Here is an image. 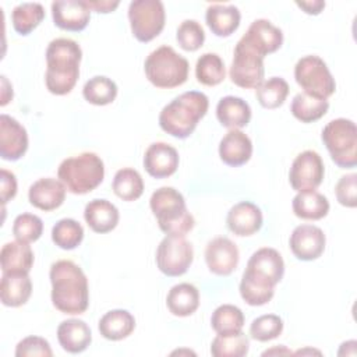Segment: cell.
<instances>
[{
	"label": "cell",
	"mask_w": 357,
	"mask_h": 357,
	"mask_svg": "<svg viewBox=\"0 0 357 357\" xmlns=\"http://www.w3.org/2000/svg\"><path fill=\"white\" fill-rule=\"evenodd\" d=\"M52 303L68 315L84 314L89 305V287L84 271L70 259H60L50 266Z\"/></svg>",
	"instance_id": "cell-1"
},
{
	"label": "cell",
	"mask_w": 357,
	"mask_h": 357,
	"mask_svg": "<svg viewBox=\"0 0 357 357\" xmlns=\"http://www.w3.org/2000/svg\"><path fill=\"white\" fill-rule=\"evenodd\" d=\"M82 50L70 38H56L46 49V88L53 95L70 93L79 77V61Z\"/></svg>",
	"instance_id": "cell-2"
},
{
	"label": "cell",
	"mask_w": 357,
	"mask_h": 357,
	"mask_svg": "<svg viewBox=\"0 0 357 357\" xmlns=\"http://www.w3.org/2000/svg\"><path fill=\"white\" fill-rule=\"evenodd\" d=\"M208 107L209 99L204 92H183L160 110L159 126L169 135L184 139L194 132Z\"/></svg>",
	"instance_id": "cell-3"
},
{
	"label": "cell",
	"mask_w": 357,
	"mask_h": 357,
	"mask_svg": "<svg viewBox=\"0 0 357 357\" xmlns=\"http://www.w3.org/2000/svg\"><path fill=\"white\" fill-rule=\"evenodd\" d=\"M149 206L159 229L172 236H185L195 226L183 194L173 187H160L152 192Z\"/></svg>",
	"instance_id": "cell-4"
},
{
	"label": "cell",
	"mask_w": 357,
	"mask_h": 357,
	"mask_svg": "<svg viewBox=\"0 0 357 357\" xmlns=\"http://www.w3.org/2000/svg\"><path fill=\"white\" fill-rule=\"evenodd\" d=\"M57 177L67 191L77 195L88 194L103 181L105 165L96 153L82 152L64 159L57 169Z\"/></svg>",
	"instance_id": "cell-5"
},
{
	"label": "cell",
	"mask_w": 357,
	"mask_h": 357,
	"mask_svg": "<svg viewBox=\"0 0 357 357\" xmlns=\"http://www.w3.org/2000/svg\"><path fill=\"white\" fill-rule=\"evenodd\" d=\"M148 81L162 89L183 85L188 78L190 64L172 46L163 45L149 53L144 63Z\"/></svg>",
	"instance_id": "cell-6"
},
{
	"label": "cell",
	"mask_w": 357,
	"mask_h": 357,
	"mask_svg": "<svg viewBox=\"0 0 357 357\" xmlns=\"http://www.w3.org/2000/svg\"><path fill=\"white\" fill-rule=\"evenodd\" d=\"M321 138L337 167L357 166V127L353 120L343 117L331 120L324 127Z\"/></svg>",
	"instance_id": "cell-7"
},
{
	"label": "cell",
	"mask_w": 357,
	"mask_h": 357,
	"mask_svg": "<svg viewBox=\"0 0 357 357\" xmlns=\"http://www.w3.org/2000/svg\"><path fill=\"white\" fill-rule=\"evenodd\" d=\"M294 78L307 95L318 99H328L336 89L335 78L326 63L315 54L304 56L296 63Z\"/></svg>",
	"instance_id": "cell-8"
},
{
	"label": "cell",
	"mask_w": 357,
	"mask_h": 357,
	"mask_svg": "<svg viewBox=\"0 0 357 357\" xmlns=\"http://www.w3.org/2000/svg\"><path fill=\"white\" fill-rule=\"evenodd\" d=\"M128 21L137 40L151 42L165 28V6L160 0H134L128 6Z\"/></svg>",
	"instance_id": "cell-9"
},
{
	"label": "cell",
	"mask_w": 357,
	"mask_h": 357,
	"mask_svg": "<svg viewBox=\"0 0 357 357\" xmlns=\"http://www.w3.org/2000/svg\"><path fill=\"white\" fill-rule=\"evenodd\" d=\"M229 75L234 85L244 89L258 88L264 82V57L250 47L241 38L234 47Z\"/></svg>",
	"instance_id": "cell-10"
},
{
	"label": "cell",
	"mask_w": 357,
	"mask_h": 357,
	"mask_svg": "<svg viewBox=\"0 0 357 357\" xmlns=\"http://www.w3.org/2000/svg\"><path fill=\"white\" fill-rule=\"evenodd\" d=\"M194 259L192 244L184 236L167 234L158 245V269L170 278L184 275Z\"/></svg>",
	"instance_id": "cell-11"
},
{
	"label": "cell",
	"mask_w": 357,
	"mask_h": 357,
	"mask_svg": "<svg viewBox=\"0 0 357 357\" xmlns=\"http://www.w3.org/2000/svg\"><path fill=\"white\" fill-rule=\"evenodd\" d=\"M325 176V166L318 152L307 149L296 156L289 172V181L297 192L317 190Z\"/></svg>",
	"instance_id": "cell-12"
},
{
	"label": "cell",
	"mask_w": 357,
	"mask_h": 357,
	"mask_svg": "<svg viewBox=\"0 0 357 357\" xmlns=\"http://www.w3.org/2000/svg\"><path fill=\"white\" fill-rule=\"evenodd\" d=\"M244 273L271 286H276L284 275V262L279 251L271 247H262L250 257Z\"/></svg>",
	"instance_id": "cell-13"
},
{
	"label": "cell",
	"mask_w": 357,
	"mask_h": 357,
	"mask_svg": "<svg viewBox=\"0 0 357 357\" xmlns=\"http://www.w3.org/2000/svg\"><path fill=\"white\" fill-rule=\"evenodd\" d=\"M326 237L318 226L314 225H300L297 226L289 240L290 250L293 255L300 261H314L318 259L325 251Z\"/></svg>",
	"instance_id": "cell-14"
},
{
	"label": "cell",
	"mask_w": 357,
	"mask_h": 357,
	"mask_svg": "<svg viewBox=\"0 0 357 357\" xmlns=\"http://www.w3.org/2000/svg\"><path fill=\"white\" fill-rule=\"evenodd\" d=\"M237 245L227 237H215L206 244L205 262L208 269L218 276H229L238 265Z\"/></svg>",
	"instance_id": "cell-15"
},
{
	"label": "cell",
	"mask_w": 357,
	"mask_h": 357,
	"mask_svg": "<svg viewBox=\"0 0 357 357\" xmlns=\"http://www.w3.org/2000/svg\"><path fill=\"white\" fill-rule=\"evenodd\" d=\"M28 149V134L22 124L8 114L0 116V156L4 160H18Z\"/></svg>",
	"instance_id": "cell-16"
},
{
	"label": "cell",
	"mask_w": 357,
	"mask_h": 357,
	"mask_svg": "<svg viewBox=\"0 0 357 357\" xmlns=\"http://www.w3.org/2000/svg\"><path fill=\"white\" fill-rule=\"evenodd\" d=\"M241 39L258 54L265 57L269 53H275L282 46L283 32L269 20L259 18L251 22Z\"/></svg>",
	"instance_id": "cell-17"
},
{
	"label": "cell",
	"mask_w": 357,
	"mask_h": 357,
	"mask_svg": "<svg viewBox=\"0 0 357 357\" xmlns=\"http://www.w3.org/2000/svg\"><path fill=\"white\" fill-rule=\"evenodd\" d=\"M52 18L57 28L70 32H81L91 20V10L85 0H59L52 3Z\"/></svg>",
	"instance_id": "cell-18"
},
{
	"label": "cell",
	"mask_w": 357,
	"mask_h": 357,
	"mask_svg": "<svg viewBox=\"0 0 357 357\" xmlns=\"http://www.w3.org/2000/svg\"><path fill=\"white\" fill-rule=\"evenodd\" d=\"M178 162V152L166 142L151 144L144 155V169L155 178H166L174 174Z\"/></svg>",
	"instance_id": "cell-19"
},
{
	"label": "cell",
	"mask_w": 357,
	"mask_h": 357,
	"mask_svg": "<svg viewBox=\"0 0 357 357\" xmlns=\"http://www.w3.org/2000/svg\"><path fill=\"white\" fill-rule=\"evenodd\" d=\"M262 222L261 209L250 201H241L231 206L226 218L229 230L238 237L255 234L262 227Z\"/></svg>",
	"instance_id": "cell-20"
},
{
	"label": "cell",
	"mask_w": 357,
	"mask_h": 357,
	"mask_svg": "<svg viewBox=\"0 0 357 357\" xmlns=\"http://www.w3.org/2000/svg\"><path fill=\"white\" fill-rule=\"evenodd\" d=\"M66 185L56 178L45 177L36 180L28 191L29 204L35 208L50 212L61 206L66 199Z\"/></svg>",
	"instance_id": "cell-21"
},
{
	"label": "cell",
	"mask_w": 357,
	"mask_h": 357,
	"mask_svg": "<svg viewBox=\"0 0 357 357\" xmlns=\"http://www.w3.org/2000/svg\"><path fill=\"white\" fill-rule=\"evenodd\" d=\"M252 155V142L241 130H229L219 142L222 162L231 167L245 165Z\"/></svg>",
	"instance_id": "cell-22"
},
{
	"label": "cell",
	"mask_w": 357,
	"mask_h": 357,
	"mask_svg": "<svg viewBox=\"0 0 357 357\" xmlns=\"http://www.w3.org/2000/svg\"><path fill=\"white\" fill-rule=\"evenodd\" d=\"M57 340L67 353H82L92 342L91 328L82 319H66L57 326Z\"/></svg>",
	"instance_id": "cell-23"
},
{
	"label": "cell",
	"mask_w": 357,
	"mask_h": 357,
	"mask_svg": "<svg viewBox=\"0 0 357 357\" xmlns=\"http://www.w3.org/2000/svg\"><path fill=\"white\" fill-rule=\"evenodd\" d=\"M1 272L7 275H28L33 265V251L28 243L10 241L0 251Z\"/></svg>",
	"instance_id": "cell-24"
},
{
	"label": "cell",
	"mask_w": 357,
	"mask_h": 357,
	"mask_svg": "<svg viewBox=\"0 0 357 357\" xmlns=\"http://www.w3.org/2000/svg\"><path fill=\"white\" fill-rule=\"evenodd\" d=\"M84 219L92 231L103 234L117 226L120 215L119 209L110 201L96 198L85 205Z\"/></svg>",
	"instance_id": "cell-25"
},
{
	"label": "cell",
	"mask_w": 357,
	"mask_h": 357,
	"mask_svg": "<svg viewBox=\"0 0 357 357\" xmlns=\"http://www.w3.org/2000/svg\"><path fill=\"white\" fill-rule=\"evenodd\" d=\"M205 21L212 33L220 38L230 36L237 31L241 14L234 4H209L205 13Z\"/></svg>",
	"instance_id": "cell-26"
},
{
	"label": "cell",
	"mask_w": 357,
	"mask_h": 357,
	"mask_svg": "<svg viewBox=\"0 0 357 357\" xmlns=\"http://www.w3.org/2000/svg\"><path fill=\"white\" fill-rule=\"evenodd\" d=\"M216 117L219 123L229 130H240L251 120L250 105L238 96H225L216 105Z\"/></svg>",
	"instance_id": "cell-27"
},
{
	"label": "cell",
	"mask_w": 357,
	"mask_h": 357,
	"mask_svg": "<svg viewBox=\"0 0 357 357\" xmlns=\"http://www.w3.org/2000/svg\"><path fill=\"white\" fill-rule=\"evenodd\" d=\"M98 329L107 340H123L134 332L135 318L127 310H112L99 319Z\"/></svg>",
	"instance_id": "cell-28"
},
{
	"label": "cell",
	"mask_w": 357,
	"mask_h": 357,
	"mask_svg": "<svg viewBox=\"0 0 357 357\" xmlns=\"http://www.w3.org/2000/svg\"><path fill=\"white\" fill-rule=\"evenodd\" d=\"M32 294V282L28 275L3 273L0 282V300L6 307H21Z\"/></svg>",
	"instance_id": "cell-29"
},
{
	"label": "cell",
	"mask_w": 357,
	"mask_h": 357,
	"mask_svg": "<svg viewBox=\"0 0 357 357\" xmlns=\"http://www.w3.org/2000/svg\"><path fill=\"white\" fill-rule=\"evenodd\" d=\"M291 206L294 215L305 220H319L329 212L328 198L315 190L297 192L293 198Z\"/></svg>",
	"instance_id": "cell-30"
},
{
	"label": "cell",
	"mask_w": 357,
	"mask_h": 357,
	"mask_svg": "<svg viewBox=\"0 0 357 357\" xmlns=\"http://www.w3.org/2000/svg\"><path fill=\"white\" fill-rule=\"evenodd\" d=\"M166 305L176 317H190L199 307V291L191 283H178L169 290Z\"/></svg>",
	"instance_id": "cell-31"
},
{
	"label": "cell",
	"mask_w": 357,
	"mask_h": 357,
	"mask_svg": "<svg viewBox=\"0 0 357 357\" xmlns=\"http://www.w3.org/2000/svg\"><path fill=\"white\" fill-rule=\"evenodd\" d=\"M329 102L326 99H318L305 92L297 93L290 105L291 114L301 123H312L326 114Z\"/></svg>",
	"instance_id": "cell-32"
},
{
	"label": "cell",
	"mask_w": 357,
	"mask_h": 357,
	"mask_svg": "<svg viewBox=\"0 0 357 357\" xmlns=\"http://www.w3.org/2000/svg\"><path fill=\"white\" fill-rule=\"evenodd\" d=\"M211 325L218 335H234L244 326V314L233 304H222L212 312Z\"/></svg>",
	"instance_id": "cell-33"
},
{
	"label": "cell",
	"mask_w": 357,
	"mask_h": 357,
	"mask_svg": "<svg viewBox=\"0 0 357 357\" xmlns=\"http://www.w3.org/2000/svg\"><path fill=\"white\" fill-rule=\"evenodd\" d=\"M112 188L113 192L123 201H135L144 192V180L135 169L123 167L116 172Z\"/></svg>",
	"instance_id": "cell-34"
},
{
	"label": "cell",
	"mask_w": 357,
	"mask_h": 357,
	"mask_svg": "<svg viewBox=\"0 0 357 357\" xmlns=\"http://www.w3.org/2000/svg\"><path fill=\"white\" fill-rule=\"evenodd\" d=\"M45 18V8L40 3H21L11 13V22L17 33L29 35Z\"/></svg>",
	"instance_id": "cell-35"
},
{
	"label": "cell",
	"mask_w": 357,
	"mask_h": 357,
	"mask_svg": "<svg viewBox=\"0 0 357 357\" xmlns=\"http://www.w3.org/2000/svg\"><path fill=\"white\" fill-rule=\"evenodd\" d=\"M226 77L225 63L216 53H204L195 64V78L205 86H216Z\"/></svg>",
	"instance_id": "cell-36"
},
{
	"label": "cell",
	"mask_w": 357,
	"mask_h": 357,
	"mask_svg": "<svg viewBox=\"0 0 357 357\" xmlns=\"http://www.w3.org/2000/svg\"><path fill=\"white\" fill-rule=\"evenodd\" d=\"M82 95L86 102L95 106H105L112 103L117 96V85L113 79L103 77V75H95L89 78L84 88Z\"/></svg>",
	"instance_id": "cell-37"
},
{
	"label": "cell",
	"mask_w": 357,
	"mask_h": 357,
	"mask_svg": "<svg viewBox=\"0 0 357 357\" xmlns=\"http://www.w3.org/2000/svg\"><path fill=\"white\" fill-rule=\"evenodd\" d=\"M255 95L262 107L278 109L289 95V84L280 77H272L255 88Z\"/></svg>",
	"instance_id": "cell-38"
},
{
	"label": "cell",
	"mask_w": 357,
	"mask_h": 357,
	"mask_svg": "<svg viewBox=\"0 0 357 357\" xmlns=\"http://www.w3.org/2000/svg\"><path fill=\"white\" fill-rule=\"evenodd\" d=\"M238 290H240L241 298L248 305H254V307L268 304L275 294V286L261 282L247 273H243Z\"/></svg>",
	"instance_id": "cell-39"
},
{
	"label": "cell",
	"mask_w": 357,
	"mask_h": 357,
	"mask_svg": "<svg viewBox=\"0 0 357 357\" xmlns=\"http://www.w3.org/2000/svg\"><path fill=\"white\" fill-rule=\"evenodd\" d=\"M84 238V229L79 222L64 218L60 219L52 229V240L61 250L77 248Z\"/></svg>",
	"instance_id": "cell-40"
},
{
	"label": "cell",
	"mask_w": 357,
	"mask_h": 357,
	"mask_svg": "<svg viewBox=\"0 0 357 357\" xmlns=\"http://www.w3.org/2000/svg\"><path fill=\"white\" fill-rule=\"evenodd\" d=\"M250 339L245 333L218 335L211 344V354L213 357H243L248 353Z\"/></svg>",
	"instance_id": "cell-41"
},
{
	"label": "cell",
	"mask_w": 357,
	"mask_h": 357,
	"mask_svg": "<svg viewBox=\"0 0 357 357\" xmlns=\"http://www.w3.org/2000/svg\"><path fill=\"white\" fill-rule=\"evenodd\" d=\"M283 332V319L276 314H265L255 318L250 325V336L258 342H269Z\"/></svg>",
	"instance_id": "cell-42"
},
{
	"label": "cell",
	"mask_w": 357,
	"mask_h": 357,
	"mask_svg": "<svg viewBox=\"0 0 357 357\" xmlns=\"http://www.w3.org/2000/svg\"><path fill=\"white\" fill-rule=\"evenodd\" d=\"M43 233V222L33 213H21L14 219L13 234L18 241L32 243L36 241Z\"/></svg>",
	"instance_id": "cell-43"
},
{
	"label": "cell",
	"mask_w": 357,
	"mask_h": 357,
	"mask_svg": "<svg viewBox=\"0 0 357 357\" xmlns=\"http://www.w3.org/2000/svg\"><path fill=\"white\" fill-rule=\"evenodd\" d=\"M176 39L180 47L185 52H195L204 45L205 32L198 21L185 20L178 25Z\"/></svg>",
	"instance_id": "cell-44"
},
{
	"label": "cell",
	"mask_w": 357,
	"mask_h": 357,
	"mask_svg": "<svg viewBox=\"0 0 357 357\" xmlns=\"http://www.w3.org/2000/svg\"><path fill=\"white\" fill-rule=\"evenodd\" d=\"M17 357H52L53 351L49 342L40 336H26L18 342L15 347Z\"/></svg>",
	"instance_id": "cell-45"
},
{
	"label": "cell",
	"mask_w": 357,
	"mask_h": 357,
	"mask_svg": "<svg viewBox=\"0 0 357 357\" xmlns=\"http://www.w3.org/2000/svg\"><path fill=\"white\" fill-rule=\"evenodd\" d=\"M336 199L346 208H356L357 205V174L350 173L342 176L335 187Z\"/></svg>",
	"instance_id": "cell-46"
},
{
	"label": "cell",
	"mask_w": 357,
	"mask_h": 357,
	"mask_svg": "<svg viewBox=\"0 0 357 357\" xmlns=\"http://www.w3.org/2000/svg\"><path fill=\"white\" fill-rule=\"evenodd\" d=\"M1 204L6 205L17 194L15 174L7 169H1Z\"/></svg>",
	"instance_id": "cell-47"
},
{
	"label": "cell",
	"mask_w": 357,
	"mask_h": 357,
	"mask_svg": "<svg viewBox=\"0 0 357 357\" xmlns=\"http://www.w3.org/2000/svg\"><path fill=\"white\" fill-rule=\"evenodd\" d=\"M88 8L91 11H96V13H103V14H107V13H112L114 11L117 7H119V1H88L85 0Z\"/></svg>",
	"instance_id": "cell-48"
},
{
	"label": "cell",
	"mask_w": 357,
	"mask_h": 357,
	"mask_svg": "<svg viewBox=\"0 0 357 357\" xmlns=\"http://www.w3.org/2000/svg\"><path fill=\"white\" fill-rule=\"evenodd\" d=\"M296 4L310 15H318L325 8V1L322 0H310V1H296Z\"/></svg>",
	"instance_id": "cell-49"
},
{
	"label": "cell",
	"mask_w": 357,
	"mask_h": 357,
	"mask_svg": "<svg viewBox=\"0 0 357 357\" xmlns=\"http://www.w3.org/2000/svg\"><path fill=\"white\" fill-rule=\"evenodd\" d=\"M1 88H3V91H1V102H0V105L6 106L13 99V95L6 96V92H7V89H10L13 86L8 84V81H7V78L4 75H1ZM10 93H13V91H10Z\"/></svg>",
	"instance_id": "cell-50"
},
{
	"label": "cell",
	"mask_w": 357,
	"mask_h": 357,
	"mask_svg": "<svg viewBox=\"0 0 357 357\" xmlns=\"http://www.w3.org/2000/svg\"><path fill=\"white\" fill-rule=\"evenodd\" d=\"M291 354L290 350H287L284 346H280V347H275V349H271V350H266L262 353V356H268V354Z\"/></svg>",
	"instance_id": "cell-51"
}]
</instances>
